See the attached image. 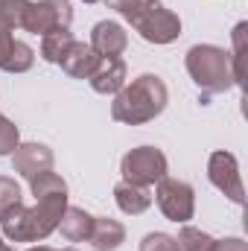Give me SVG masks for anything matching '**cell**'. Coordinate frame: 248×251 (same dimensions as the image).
I'll list each match as a JSON object with an SVG mask.
<instances>
[{
  "label": "cell",
  "instance_id": "6da1fadb",
  "mask_svg": "<svg viewBox=\"0 0 248 251\" xmlns=\"http://www.w3.org/2000/svg\"><path fill=\"white\" fill-rule=\"evenodd\" d=\"M170 102V91L158 73H140L137 79L125 82L114 94L111 117L125 126H143L164 114Z\"/></svg>",
  "mask_w": 248,
  "mask_h": 251
},
{
  "label": "cell",
  "instance_id": "7a4b0ae2",
  "mask_svg": "<svg viewBox=\"0 0 248 251\" xmlns=\"http://www.w3.org/2000/svg\"><path fill=\"white\" fill-rule=\"evenodd\" d=\"M64 207H67V193L35 199L32 207L18 204L0 216V234L12 243H44L59 228Z\"/></svg>",
  "mask_w": 248,
  "mask_h": 251
},
{
  "label": "cell",
  "instance_id": "3957f363",
  "mask_svg": "<svg viewBox=\"0 0 248 251\" xmlns=\"http://www.w3.org/2000/svg\"><path fill=\"white\" fill-rule=\"evenodd\" d=\"M108 3L149 44H173L181 35V18L161 0H108Z\"/></svg>",
  "mask_w": 248,
  "mask_h": 251
},
{
  "label": "cell",
  "instance_id": "277c9868",
  "mask_svg": "<svg viewBox=\"0 0 248 251\" xmlns=\"http://www.w3.org/2000/svg\"><path fill=\"white\" fill-rule=\"evenodd\" d=\"M184 67H187V73H190V79L196 82V88L204 91L207 97L225 94V91L237 88L234 70H231V56H228L225 47L193 44L184 56Z\"/></svg>",
  "mask_w": 248,
  "mask_h": 251
},
{
  "label": "cell",
  "instance_id": "5b68a950",
  "mask_svg": "<svg viewBox=\"0 0 248 251\" xmlns=\"http://www.w3.org/2000/svg\"><path fill=\"white\" fill-rule=\"evenodd\" d=\"M170 164H167V155L158 149V146H134L128 149L120 161V173H123V181L128 184H140V187H152L158 184L164 176H167Z\"/></svg>",
  "mask_w": 248,
  "mask_h": 251
},
{
  "label": "cell",
  "instance_id": "8992f818",
  "mask_svg": "<svg viewBox=\"0 0 248 251\" xmlns=\"http://www.w3.org/2000/svg\"><path fill=\"white\" fill-rule=\"evenodd\" d=\"M70 21H73L70 0H29L21 15V29L44 38L56 29H70Z\"/></svg>",
  "mask_w": 248,
  "mask_h": 251
},
{
  "label": "cell",
  "instance_id": "52a82bcc",
  "mask_svg": "<svg viewBox=\"0 0 248 251\" xmlns=\"http://www.w3.org/2000/svg\"><path fill=\"white\" fill-rule=\"evenodd\" d=\"M155 201L161 207V213L175 222V225H187L196 213V193L193 187L181 181V178H170L164 176L158 184H155Z\"/></svg>",
  "mask_w": 248,
  "mask_h": 251
},
{
  "label": "cell",
  "instance_id": "ba28073f",
  "mask_svg": "<svg viewBox=\"0 0 248 251\" xmlns=\"http://www.w3.org/2000/svg\"><path fill=\"white\" fill-rule=\"evenodd\" d=\"M207 178L210 184L225 193V199H231L234 204H243L246 201V190H243V178H240V164L231 152L225 149H216L210 152L207 158Z\"/></svg>",
  "mask_w": 248,
  "mask_h": 251
},
{
  "label": "cell",
  "instance_id": "9c48e42d",
  "mask_svg": "<svg viewBox=\"0 0 248 251\" xmlns=\"http://www.w3.org/2000/svg\"><path fill=\"white\" fill-rule=\"evenodd\" d=\"M53 161H56L53 149H50L47 143H38V140L18 143V149L12 152V167H15V173L24 176L26 181H29L32 176H38V173L53 170Z\"/></svg>",
  "mask_w": 248,
  "mask_h": 251
},
{
  "label": "cell",
  "instance_id": "30bf717a",
  "mask_svg": "<svg viewBox=\"0 0 248 251\" xmlns=\"http://www.w3.org/2000/svg\"><path fill=\"white\" fill-rule=\"evenodd\" d=\"M91 47L102 59H120L128 47V32L117 21H99L91 29Z\"/></svg>",
  "mask_w": 248,
  "mask_h": 251
},
{
  "label": "cell",
  "instance_id": "8fae6325",
  "mask_svg": "<svg viewBox=\"0 0 248 251\" xmlns=\"http://www.w3.org/2000/svg\"><path fill=\"white\" fill-rule=\"evenodd\" d=\"M99 59H102V56H97L91 44H85V41H73V44L64 50V56L59 59V67H62L70 79H88V76L97 70Z\"/></svg>",
  "mask_w": 248,
  "mask_h": 251
},
{
  "label": "cell",
  "instance_id": "7c38bea8",
  "mask_svg": "<svg viewBox=\"0 0 248 251\" xmlns=\"http://www.w3.org/2000/svg\"><path fill=\"white\" fill-rule=\"evenodd\" d=\"M125 79H128V67H125L123 59H99L97 70L88 76L91 88H94L97 94H102V97L117 94L125 85Z\"/></svg>",
  "mask_w": 248,
  "mask_h": 251
},
{
  "label": "cell",
  "instance_id": "4fadbf2b",
  "mask_svg": "<svg viewBox=\"0 0 248 251\" xmlns=\"http://www.w3.org/2000/svg\"><path fill=\"white\" fill-rule=\"evenodd\" d=\"M88 243L97 251H114L125 243V228L123 222L117 219H108V216H94V228H91V237Z\"/></svg>",
  "mask_w": 248,
  "mask_h": 251
},
{
  "label": "cell",
  "instance_id": "5bb4252c",
  "mask_svg": "<svg viewBox=\"0 0 248 251\" xmlns=\"http://www.w3.org/2000/svg\"><path fill=\"white\" fill-rule=\"evenodd\" d=\"M91 228H94V216L85 207H70L67 204L56 231H62V237L67 243H85L91 237Z\"/></svg>",
  "mask_w": 248,
  "mask_h": 251
},
{
  "label": "cell",
  "instance_id": "9a60e30c",
  "mask_svg": "<svg viewBox=\"0 0 248 251\" xmlns=\"http://www.w3.org/2000/svg\"><path fill=\"white\" fill-rule=\"evenodd\" d=\"M114 201L117 207L128 213V216H140L143 210H149L152 204V190L149 187H140V184H128V181H120L114 187Z\"/></svg>",
  "mask_w": 248,
  "mask_h": 251
},
{
  "label": "cell",
  "instance_id": "2e32d148",
  "mask_svg": "<svg viewBox=\"0 0 248 251\" xmlns=\"http://www.w3.org/2000/svg\"><path fill=\"white\" fill-rule=\"evenodd\" d=\"M32 64H35V50H32L26 41H18V38H15L12 50L6 53V59L0 64V70H6V73H26Z\"/></svg>",
  "mask_w": 248,
  "mask_h": 251
},
{
  "label": "cell",
  "instance_id": "e0dca14e",
  "mask_svg": "<svg viewBox=\"0 0 248 251\" xmlns=\"http://www.w3.org/2000/svg\"><path fill=\"white\" fill-rule=\"evenodd\" d=\"M73 41H76V38H73L70 29H56V32L44 35V38H41V59L50 62V64H59V59L64 56V50H67Z\"/></svg>",
  "mask_w": 248,
  "mask_h": 251
},
{
  "label": "cell",
  "instance_id": "ac0fdd59",
  "mask_svg": "<svg viewBox=\"0 0 248 251\" xmlns=\"http://www.w3.org/2000/svg\"><path fill=\"white\" fill-rule=\"evenodd\" d=\"M246 29L248 24H237L234 26V35H231V41H234V50H228V56H231V70H234V82L243 88V82H246V70H243V53H246Z\"/></svg>",
  "mask_w": 248,
  "mask_h": 251
},
{
  "label": "cell",
  "instance_id": "d6986e66",
  "mask_svg": "<svg viewBox=\"0 0 248 251\" xmlns=\"http://www.w3.org/2000/svg\"><path fill=\"white\" fill-rule=\"evenodd\" d=\"M29 187H32V196L35 199H44V196H59V193H67V184H64L62 176H56L53 170L47 173H38L29 178Z\"/></svg>",
  "mask_w": 248,
  "mask_h": 251
},
{
  "label": "cell",
  "instance_id": "ffe728a7",
  "mask_svg": "<svg viewBox=\"0 0 248 251\" xmlns=\"http://www.w3.org/2000/svg\"><path fill=\"white\" fill-rule=\"evenodd\" d=\"M175 243H178V249H181V251H210V246H213V237H210V234H204L201 228L184 225V228L178 231Z\"/></svg>",
  "mask_w": 248,
  "mask_h": 251
},
{
  "label": "cell",
  "instance_id": "44dd1931",
  "mask_svg": "<svg viewBox=\"0 0 248 251\" xmlns=\"http://www.w3.org/2000/svg\"><path fill=\"white\" fill-rule=\"evenodd\" d=\"M18 204H24V196H21L18 181L9 178V176H0V216L9 213V210L18 207Z\"/></svg>",
  "mask_w": 248,
  "mask_h": 251
},
{
  "label": "cell",
  "instance_id": "7402d4cb",
  "mask_svg": "<svg viewBox=\"0 0 248 251\" xmlns=\"http://www.w3.org/2000/svg\"><path fill=\"white\" fill-rule=\"evenodd\" d=\"M18 143H21V131H18V126L12 123L9 117L0 114V158L12 155V152L18 149Z\"/></svg>",
  "mask_w": 248,
  "mask_h": 251
},
{
  "label": "cell",
  "instance_id": "603a6c76",
  "mask_svg": "<svg viewBox=\"0 0 248 251\" xmlns=\"http://www.w3.org/2000/svg\"><path fill=\"white\" fill-rule=\"evenodd\" d=\"M140 251H181V249H178L175 237H170L164 231H152L140 240Z\"/></svg>",
  "mask_w": 248,
  "mask_h": 251
},
{
  "label": "cell",
  "instance_id": "cb8c5ba5",
  "mask_svg": "<svg viewBox=\"0 0 248 251\" xmlns=\"http://www.w3.org/2000/svg\"><path fill=\"white\" fill-rule=\"evenodd\" d=\"M29 0H0V21H6L12 29L21 26V15L26 9Z\"/></svg>",
  "mask_w": 248,
  "mask_h": 251
},
{
  "label": "cell",
  "instance_id": "d4e9b609",
  "mask_svg": "<svg viewBox=\"0 0 248 251\" xmlns=\"http://www.w3.org/2000/svg\"><path fill=\"white\" fill-rule=\"evenodd\" d=\"M210 251H248V243L243 237H225V240H213Z\"/></svg>",
  "mask_w": 248,
  "mask_h": 251
},
{
  "label": "cell",
  "instance_id": "484cf974",
  "mask_svg": "<svg viewBox=\"0 0 248 251\" xmlns=\"http://www.w3.org/2000/svg\"><path fill=\"white\" fill-rule=\"evenodd\" d=\"M12 44H15L12 26H9L6 21H0V64H3V59H6V53L12 50Z\"/></svg>",
  "mask_w": 248,
  "mask_h": 251
},
{
  "label": "cell",
  "instance_id": "4316f807",
  "mask_svg": "<svg viewBox=\"0 0 248 251\" xmlns=\"http://www.w3.org/2000/svg\"><path fill=\"white\" fill-rule=\"evenodd\" d=\"M26 251H76V249H50V246H35V249H26Z\"/></svg>",
  "mask_w": 248,
  "mask_h": 251
},
{
  "label": "cell",
  "instance_id": "83f0119b",
  "mask_svg": "<svg viewBox=\"0 0 248 251\" xmlns=\"http://www.w3.org/2000/svg\"><path fill=\"white\" fill-rule=\"evenodd\" d=\"M0 251H12V249H9V243H6V237H3V234H0Z\"/></svg>",
  "mask_w": 248,
  "mask_h": 251
},
{
  "label": "cell",
  "instance_id": "f1b7e54d",
  "mask_svg": "<svg viewBox=\"0 0 248 251\" xmlns=\"http://www.w3.org/2000/svg\"><path fill=\"white\" fill-rule=\"evenodd\" d=\"M85 3H99V0H85Z\"/></svg>",
  "mask_w": 248,
  "mask_h": 251
}]
</instances>
